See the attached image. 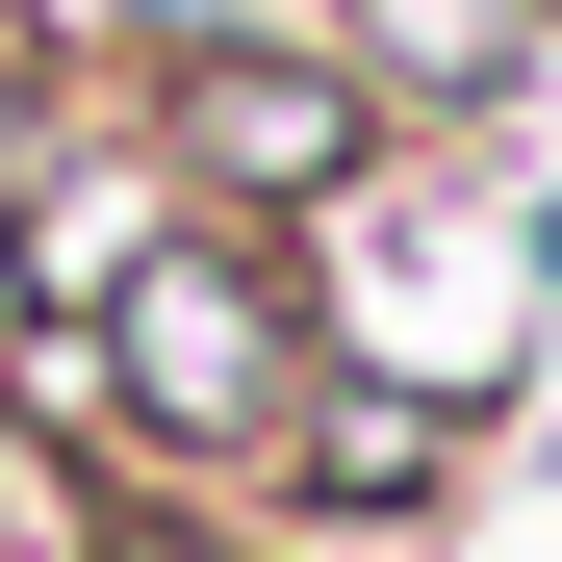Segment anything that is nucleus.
<instances>
[{
  "label": "nucleus",
  "instance_id": "f257e3e1",
  "mask_svg": "<svg viewBox=\"0 0 562 562\" xmlns=\"http://www.w3.org/2000/svg\"><path fill=\"white\" fill-rule=\"evenodd\" d=\"M307 281H281V231L179 205L103 256V307H77V409H103V460H179V486H256L281 460V384H307Z\"/></svg>",
  "mask_w": 562,
  "mask_h": 562
},
{
  "label": "nucleus",
  "instance_id": "f03ea898",
  "mask_svg": "<svg viewBox=\"0 0 562 562\" xmlns=\"http://www.w3.org/2000/svg\"><path fill=\"white\" fill-rule=\"evenodd\" d=\"M103 77H128V128L179 154V205H231V231H333V205H384V179H409V128L358 103L281 0H154Z\"/></svg>",
  "mask_w": 562,
  "mask_h": 562
},
{
  "label": "nucleus",
  "instance_id": "7ed1b4c3",
  "mask_svg": "<svg viewBox=\"0 0 562 562\" xmlns=\"http://www.w3.org/2000/svg\"><path fill=\"white\" fill-rule=\"evenodd\" d=\"M460 460H486V409L460 384H384V358H307V384H281V537H435L460 512Z\"/></svg>",
  "mask_w": 562,
  "mask_h": 562
},
{
  "label": "nucleus",
  "instance_id": "20e7f679",
  "mask_svg": "<svg viewBox=\"0 0 562 562\" xmlns=\"http://www.w3.org/2000/svg\"><path fill=\"white\" fill-rule=\"evenodd\" d=\"M281 26H307L409 154L435 128H537V77H562V0H281Z\"/></svg>",
  "mask_w": 562,
  "mask_h": 562
}]
</instances>
